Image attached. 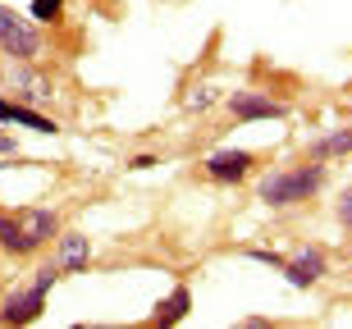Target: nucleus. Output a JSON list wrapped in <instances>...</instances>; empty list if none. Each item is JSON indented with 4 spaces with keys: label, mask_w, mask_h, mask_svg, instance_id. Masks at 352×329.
Instances as JSON below:
<instances>
[{
    "label": "nucleus",
    "mask_w": 352,
    "mask_h": 329,
    "mask_svg": "<svg viewBox=\"0 0 352 329\" xmlns=\"http://www.w3.org/2000/svg\"><path fill=\"white\" fill-rule=\"evenodd\" d=\"M0 124H19V128H32V133H55L60 128L51 115L32 110L28 101H19V96H0Z\"/></svg>",
    "instance_id": "10"
},
{
    "label": "nucleus",
    "mask_w": 352,
    "mask_h": 329,
    "mask_svg": "<svg viewBox=\"0 0 352 329\" xmlns=\"http://www.w3.org/2000/svg\"><path fill=\"white\" fill-rule=\"evenodd\" d=\"M55 238H60V247H55L51 261L60 265V275H82L91 265V238L78 234V229L74 234H55Z\"/></svg>",
    "instance_id": "9"
},
{
    "label": "nucleus",
    "mask_w": 352,
    "mask_h": 329,
    "mask_svg": "<svg viewBox=\"0 0 352 329\" xmlns=\"http://www.w3.org/2000/svg\"><path fill=\"white\" fill-rule=\"evenodd\" d=\"M329 183V170L320 160H307V165H293V170H274L265 174L261 183H256V197L274 211H284V206H302V201L320 197Z\"/></svg>",
    "instance_id": "2"
},
{
    "label": "nucleus",
    "mask_w": 352,
    "mask_h": 329,
    "mask_svg": "<svg viewBox=\"0 0 352 329\" xmlns=\"http://www.w3.org/2000/svg\"><path fill=\"white\" fill-rule=\"evenodd\" d=\"M41 46H46V37L37 32V23L0 5V55H14V60H37Z\"/></svg>",
    "instance_id": "4"
},
{
    "label": "nucleus",
    "mask_w": 352,
    "mask_h": 329,
    "mask_svg": "<svg viewBox=\"0 0 352 329\" xmlns=\"http://www.w3.org/2000/svg\"><path fill=\"white\" fill-rule=\"evenodd\" d=\"M252 165H256V160H252V151H215V156H206V165H201V174H206L210 183H243V179H248L252 174Z\"/></svg>",
    "instance_id": "7"
},
{
    "label": "nucleus",
    "mask_w": 352,
    "mask_h": 329,
    "mask_svg": "<svg viewBox=\"0 0 352 329\" xmlns=\"http://www.w3.org/2000/svg\"><path fill=\"white\" fill-rule=\"evenodd\" d=\"M46 297H51V288H46L41 279H32V284H23V288H14L10 297L0 302V325H32V320H41Z\"/></svg>",
    "instance_id": "5"
},
{
    "label": "nucleus",
    "mask_w": 352,
    "mask_h": 329,
    "mask_svg": "<svg viewBox=\"0 0 352 329\" xmlns=\"http://www.w3.org/2000/svg\"><path fill=\"white\" fill-rule=\"evenodd\" d=\"M348 211H352V197H348V192H343V197H339V220H343V224H348V220H352V215H348Z\"/></svg>",
    "instance_id": "18"
},
{
    "label": "nucleus",
    "mask_w": 352,
    "mask_h": 329,
    "mask_svg": "<svg viewBox=\"0 0 352 329\" xmlns=\"http://www.w3.org/2000/svg\"><path fill=\"white\" fill-rule=\"evenodd\" d=\"M215 106H220V87L201 82V87H192V92H188V110H192V115H201V110H215Z\"/></svg>",
    "instance_id": "13"
},
{
    "label": "nucleus",
    "mask_w": 352,
    "mask_h": 329,
    "mask_svg": "<svg viewBox=\"0 0 352 329\" xmlns=\"http://www.w3.org/2000/svg\"><path fill=\"white\" fill-rule=\"evenodd\" d=\"M14 151H19V142H14L10 133H0V156H14Z\"/></svg>",
    "instance_id": "16"
},
{
    "label": "nucleus",
    "mask_w": 352,
    "mask_h": 329,
    "mask_svg": "<svg viewBox=\"0 0 352 329\" xmlns=\"http://www.w3.org/2000/svg\"><path fill=\"white\" fill-rule=\"evenodd\" d=\"M284 101L270 92H234L229 96V115L238 119V124H248V119H284Z\"/></svg>",
    "instance_id": "8"
},
{
    "label": "nucleus",
    "mask_w": 352,
    "mask_h": 329,
    "mask_svg": "<svg viewBox=\"0 0 352 329\" xmlns=\"http://www.w3.org/2000/svg\"><path fill=\"white\" fill-rule=\"evenodd\" d=\"M151 165H156V156H151V151H142V156H133V170H151Z\"/></svg>",
    "instance_id": "17"
},
{
    "label": "nucleus",
    "mask_w": 352,
    "mask_h": 329,
    "mask_svg": "<svg viewBox=\"0 0 352 329\" xmlns=\"http://www.w3.org/2000/svg\"><path fill=\"white\" fill-rule=\"evenodd\" d=\"M288 275V284L293 288H311L316 279H325V270H329V256H325V247H298L293 256H284V265H279Z\"/></svg>",
    "instance_id": "6"
},
{
    "label": "nucleus",
    "mask_w": 352,
    "mask_h": 329,
    "mask_svg": "<svg viewBox=\"0 0 352 329\" xmlns=\"http://www.w3.org/2000/svg\"><path fill=\"white\" fill-rule=\"evenodd\" d=\"M348 151H352V128H334V133H325V137H316V142L307 146V160L329 165V160H343Z\"/></svg>",
    "instance_id": "12"
},
{
    "label": "nucleus",
    "mask_w": 352,
    "mask_h": 329,
    "mask_svg": "<svg viewBox=\"0 0 352 329\" xmlns=\"http://www.w3.org/2000/svg\"><path fill=\"white\" fill-rule=\"evenodd\" d=\"M243 256H252V261H261V265H274V270L284 265V256H279V251H270V247H243Z\"/></svg>",
    "instance_id": "15"
},
{
    "label": "nucleus",
    "mask_w": 352,
    "mask_h": 329,
    "mask_svg": "<svg viewBox=\"0 0 352 329\" xmlns=\"http://www.w3.org/2000/svg\"><path fill=\"white\" fill-rule=\"evenodd\" d=\"M188 311H192V288H188V284H179V288H170V297H165V302H156L151 325H156V329H170V325H179V320H188Z\"/></svg>",
    "instance_id": "11"
},
{
    "label": "nucleus",
    "mask_w": 352,
    "mask_h": 329,
    "mask_svg": "<svg viewBox=\"0 0 352 329\" xmlns=\"http://www.w3.org/2000/svg\"><path fill=\"white\" fill-rule=\"evenodd\" d=\"M0 87L14 92L19 101H28V106H51L55 101V82L46 78L32 60H14V55L0 60Z\"/></svg>",
    "instance_id": "3"
},
{
    "label": "nucleus",
    "mask_w": 352,
    "mask_h": 329,
    "mask_svg": "<svg viewBox=\"0 0 352 329\" xmlns=\"http://www.w3.org/2000/svg\"><path fill=\"white\" fill-rule=\"evenodd\" d=\"M60 234V211L55 206H28V211H0V251L10 256H32Z\"/></svg>",
    "instance_id": "1"
},
{
    "label": "nucleus",
    "mask_w": 352,
    "mask_h": 329,
    "mask_svg": "<svg viewBox=\"0 0 352 329\" xmlns=\"http://www.w3.org/2000/svg\"><path fill=\"white\" fill-rule=\"evenodd\" d=\"M65 14V0H32V23H55Z\"/></svg>",
    "instance_id": "14"
}]
</instances>
